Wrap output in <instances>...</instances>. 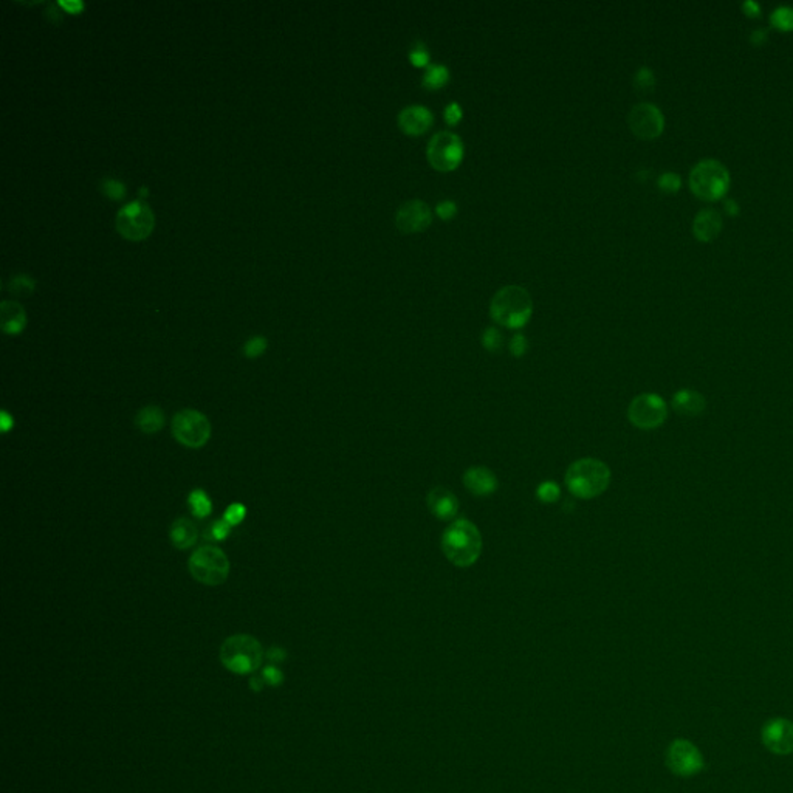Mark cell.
<instances>
[{"instance_id": "obj_33", "label": "cell", "mask_w": 793, "mask_h": 793, "mask_svg": "<svg viewBox=\"0 0 793 793\" xmlns=\"http://www.w3.org/2000/svg\"><path fill=\"white\" fill-rule=\"evenodd\" d=\"M245 515H247V508L243 507L242 503H231V506L227 508V511H225L223 519L227 521L228 524L232 527V526L240 524L243 518H245Z\"/></svg>"}, {"instance_id": "obj_3", "label": "cell", "mask_w": 793, "mask_h": 793, "mask_svg": "<svg viewBox=\"0 0 793 793\" xmlns=\"http://www.w3.org/2000/svg\"><path fill=\"white\" fill-rule=\"evenodd\" d=\"M610 484L609 466L598 459H580L566 471V486L575 498L593 499L603 494Z\"/></svg>"}, {"instance_id": "obj_37", "label": "cell", "mask_w": 793, "mask_h": 793, "mask_svg": "<svg viewBox=\"0 0 793 793\" xmlns=\"http://www.w3.org/2000/svg\"><path fill=\"white\" fill-rule=\"evenodd\" d=\"M436 211H437V215H439L440 219L449 220V219H453L454 215L457 214V205H456V202H453V200H444V202H440V203L437 205Z\"/></svg>"}, {"instance_id": "obj_32", "label": "cell", "mask_w": 793, "mask_h": 793, "mask_svg": "<svg viewBox=\"0 0 793 793\" xmlns=\"http://www.w3.org/2000/svg\"><path fill=\"white\" fill-rule=\"evenodd\" d=\"M267 349V339L264 337H255L245 342L243 346V354L248 358H257L265 352Z\"/></svg>"}, {"instance_id": "obj_20", "label": "cell", "mask_w": 793, "mask_h": 793, "mask_svg": "<svg viewBox=\"0 0 793 793\" xmlns=\"http://www.w3.org/2000/svg\"><path fill=\"white\" fill-rule=\"evenodd\" d=\"M170 543L178 551H186L191 548L198 538V530L194 522L188 518H178L174 521V524L170 526Z\"/></svg>"}, {"instance_id": "obj_46", "label": "cell", "mask_w": 793, "mask_h": 793, "mask_svg": "<svg viewBox=\"0 0 793 793\" xmlns=\"http://www.w3.org/2000/svg\"><path fill=\"white\" fill-rule=\"evenodd\" d=\"M264 679L262 677H251L250 679V687L253 688L255 691H260L264 688Z\"/></svg>"}, {"instance_id": "obj_21", "label": "cell", "mask_w": 793, "mask_h": 793, "mask_svg": "<svg viewBox=\"0 0 793 793\" xmlns=\"http://www.w3.org/2000/svg\"><path fill=\"white\" fill-rule=\"evenodd\" d=\"M0 322L5 333L16 335L25 327L26 317L21 304L14 301H2L0 304Z\"/></svg>"}, {"instance_id": "obj_2", "label": "cell", "mask_w": 793, "mask_h": 793, "mask_svg": "<svg viewBox=\"0 0 793 793\" xmlns=\"http://www.w3.org/2000/svg\"><path fill=\"white\" fill-rule=\"evenodd\" d=\"M533 313V302L530 293L521 285H506L499 288L490 302L491 318L508 329H521L530 321Z\"/></svg>"}, {"instance_id": "obj_40", "label": "cell", "mask_w": 793, "mask_h": 793, "mask_svg": "<svg viewBox=\"0 0 793 793\" xmlns=\"http://www.w3.org/2000/svg\"><path fill=\"white\" fill-rule=\"evenodd\" d=\"M59 5L62 8H66L68 13H78V11L83 10V6H84L81 0H61Z\"/></svg>"}, {"instance_id": "obj_13", "label": "cell", "mask_w": 793, "mask_h": 793, "mask_svg": "<svg viewBox=\"0 0 793 793\" xmlns=\"http://www.w3.org/2000/svg\"><path fill=\"white\" fill-rule=\"evenodd\" d=\"M432 223V211L429 205L419 198L404 202L400 205L395 214V225L401 232L412 234L426 230Z\"/></svg>"}, {"instance_id": "obj_4", "label": "cell", "mask_w": 793, "mask_h": 793, "mask_svg": "<svg viewBox=\"0 0 793 793\" xmlns=\"http://www.w3.org/2000/svg\"><path fill=\"white\" fill-rule=\"evenodd\" d=\"M264 659L262 646L255 637L247 634L231 635L220 648V662L231 672H255Z\"/></svg>"}, {"instance_id": "obj_23", "label": "cell", "mask_w": 793, "mask_h": 793, "mask_svg": "<svg viewBox=\"0 0 793 793\" xmlns=\"http://www.w3.org/2000/svg\"><path fill=\"white\" fill-rule=\"evenodd\" d=\"M449 81V70L444 64H429L425 75L421 78V84L428 90L441 88Z\"/></svg>"}, {"instance_id": "obj_26", "label": "cell", "mask_w": 793, "mask_h": 793, "mask_svg": "<svg viewBox=\"0 0 793 793\" xmlns=\"http://www.w3.org/2000/svg\"><path fill=\"white\" fill-rule=\"evenodd\" d=\"M655 86V75L650 67H642L634 75V87L638 93L651 92Z\"/></svg>"}, {"instance_id": "obj_16", "label": "cell", "mask_w": 793, "mask_h": 793, "mask_svg": "<svg viewBox=\"0 0 793 793\" xmlns=\"http://www.w3.org/2000/svg\"><path fill=\"white\" fill-rule=\"evenodd\" d=\"M428 508L440 521H451L459 511V499L454 493L444 486H436L426 496Z\"/></svg>"}, {"instance_id": "obj_41", "label": "cell", "mask_w": 793, "mask_h": 793, "mask_svg": "<svg viewBox=\"0 0 793 793\" xmlns=\"http://www.w3.org/2000/svg\"><path fill=\"white\" fill-rule=\"evenodd\" d=\"M767 38H769V36H767V30H764V29H756V30H753L752 34H750V41H752V44H754V45H762V44H765V41H767Z\"/></svg>"}, {"instance_id": "obj_5", "label": "cell", "mask_w": 793, "mask_h": 793, "mask_svg": "<svg viewBox=\"0 0 793 793\" xmlns=\"http://www.w3.org/2000/svg\"><path fill=\"white\" fill-rule=\"evenodd\" d=\"M690 188L702 200L724 197L730 188L728 169L717 160H700L690 173Z\"/></svg>"}, {"instance_id": "obj_45", "label": "cell", "mask_w": 793, "mask_h": 793, "mask_svg": "<svg viewBox=\"0 0 793 793\" xmlns=\"http://www.w3.org/2000/svg\"><path fill=\"white\" fill-rule=\"evenodd\" d=\"M47 13H48V16H50V21H53V22H59V21H62V14L56 10V6L50 5V6L47 8Z\"/></svg>"}, {"instance_id": "obj_15", "label": "cell", "mask_w": 793, "mask_h": 793, "mask_svg": "<svg viewBox=\"0 0 793 793\" xmlns=\"http://www.w3.org/2000/svg\"><path fill=\"white\" fill-rule=\"evenodd\" d=\"M396 121H399V128L406 135H421L434 123V115L425 106L412 104L400 111Z\"/></svg>"}, {"instance_id": "obj_43", "label": "cell", "mask_w": 793, "mask_h": 793, "mask_svg": "<svg viewBox=\"0 0 793 793\" xmlns=\"http://www.w3.org/2000/svg\"><path fill=\"white\" fill-rule=\"evenodd\" d=\"M267 657H268V660H272L275 663H281V662L285 660L287 653L284 650H281V648H272V650L267 653Z\"/></svg>"}, {"instance_id": "obj_9", "label": "cell", "mask_w": 793, "mask_h": 793, "mask_svg": "<svg viewBox=\"0 0 793 793\" xmlns=\"http://www.w3.org/2000/svg\"><path fill=\"white\" fill-rule=\"evenodd\" d=\"M668 417V406L657 394H640L629 403L628 419L638 429L651 431L660 428Z\"/></svg>"}, {"instance_id": "obj_35", "label": "cell", "mask_w": 793, "mask_h": 793, "mask_svg": "<svg viewBox=\"0 0 793 793\" xmlns=\"http://www.w3.org/2000/svg\"><path fill=\"white\" fill-rule=\"evenodd\" d=\"M462 115H464V113H462V107H461V104H459V103H449V104L445 107L444 116H445V121H446L449 126H454V124H457L459 121H461V120H462Z\"/></svg>"}, {"instance_id": "obj_18", "label": "cell", "mask_w": 793, "mask_h": 793, "mask_svg": "<svg viewBox=\"0 0 793 793\" xmlns=\"http://www.w3.org/2000/svg\"><path fill=\"white\" fill-rule=\"evenodd\" d=\"M722 230V215L713 208L700 210L692 220V232L699 240L710 242L719 236Z\"/></svg>"}, {"instance_id": "obj_34", "label": "cell", "mask_w": 793, "mask_h": 793, "mask_svg": "<svg viewBox=\"0 0 793 793\" xmlns=\"http://www.w3.org/2000/svg\"><path fill=\"white\" fill-rule=\"evenodd\" d=\"M101 189L106 195L112 198H121L126 194L124 185L115 178H104L101 182Z\"/></svg>"}, {"instance_id": "obj_10", "label": "cell", "mask_w": 793, "mask_h": 793, "mask_svg": "<svg viewBox=\"0 0 793 793\" xmlns=\"http://www.w3.org/2000/svg\"><path fill=\"white\" fill-rule=\"evenodd\" d=\"M115 225L126 239L141 240L154 228V214L144 202L133 200L118 211Z\"/></svg>"}, {"instance_id": "obj_36", "label": "cell", "mask_w": 793, "mask_h": 793, "mask_svg": "<svg viewBox=\"0 0 793 793\" xmlns=\"http://www.w3.org/2000/svg\"><path fill=\"white\" fill-rule=\"evenodd\" d=\"M231 533V526L225 519L215 521L211 527V536L215 541H225Z\"/></svg>"}, {"instance_id": "obj_1", "label": "cell", "mask_w": 793, "mask_h": 793, "mask_svg": "<svg viewBox=\"0 0 793 793\" xmlns=\"http://www.w3.org/2000/svg\"><path fill=\"white\" fill-rule=\"evenodd\" d=\"M440 546L449 563L456 567H470L481 556L482 536L471 521L462 518L453 521L445 528Z\"/></svg>"}, {"instance_id": "obj_47", "label": "cell", "mask_w": 793, "mask_h": 793, "mask_svg": "<svg viewBox=\"0 0 793 793\" xmlns=\"http://www.w3.org/2000/svg\"><path fill=\"white\" fill-rule=\"evenodd\" d=\"M13 428V419H10L6 412H2V431L6 432L8 429Z\"/></svg>"}, {"instance_id": "obj_44", "label": "cell", "mask_w": 793, "mask_h": 793, "mask_svg": "<svg viewBox=\"0 0 793 793\" xmlns=\"http://www.w3.org/2000/svg\"><path fill=\"white\" fill-rule=\"evenodd\" d=\"M724 210L730 215H736V214H739V210H741V208H739V203L735 200V198H727V200L724 202Z\"/></svg>"}, {"instance_id": "obj_19", "label": "cell", "mask_w": 793, "mask_h": 793, "mask_svg": "<svg viewBox=\"0 0 793 793\" xmlns=\"http://www.w3.org/2000/svg\"><path fill=\"white\" fill-rule=\"evenodd\" d=\"M672 409L685 417H697L707 409L705 396L692 389H680L672 395Z\"/></svg>"}, {"instance_id": "obj_42", "label": "cell", "mask_w": 793, "mask_h": 793, "mask_svg": "<svg viewBox=\"0 0 793 793\" xmlns=\"http://www.w3.org/2000/svg\"><path fill=\"white\" fill-rule=\"evenodd\" d=\"M742 10L749 16H758L761 13V6L758 2H754V0H745L742 4Z\"/></svg>"}, {"instance_id": "obj_39", "label": "cell", "mask_w": 793, "mask_h": 793, "mask_svg": "<svg viewBox=\"0 0 793 793\" xmlns=\"http://www.w3.org/2000/svg\"><path fill=\"white\" fill-rule=\"evenodd\" d=\"M262 679L265 680V683L268 685H273V687H277V685H281L284 680V674L281 670H277L276 666H267L262 672Z\"/></svg>"}, {"instance_id": "obj_14", "label": "cell", "mask_w": 793, "mask_h": 793, "mask_svg": "<svg viewBox=\"0 0 793 793\" xmlns=\"http://www.w3.org/2000/svg\"><path fill=\"white\" fill-rule=\"evenodd\" d=\"M762 744L774 754H790L793 752V722L777 717L762 727Z\"/></svg>"}, {"instance_id": "obj_12", "label": "cell", "mask_w": 793, "mask_h": 793, "mask_svg": "<svg viewBox=\"0 0 793 793\" xmlns=\"http://www.w3.org/2000/svg\"><path fill=\"white\" fill-rule=\"evenodd\" d=\"M628 124L635 137L642 140H653L663 132L665 116L655 104L638 103L630 109Z\"/></svg>"}, {"instance_id": "obj_24", "label": "cell", "mask_w": 793, "mask_h": 793, "mask_svg": "<svg viewBox=\"0 0 793 793\" xmlns=\"http://www.w3.org/2000/svg\"><path fill=\"white\" fill-rule=\"evenodd\" d=\"M189 507L193 510V515L195 518H206L213 511V506H211V499L206 496V493L203 490H194L191 494H189Z\"/></svg>"}, {"instance_id": "obj_6", "label": "cell", "mask_w": 793, "mask_h": 793, "mask_svg": "<svg viewBox=\"0 0 793 793\" xmlns=\"http://www.w3.org/2000/svg\"><path fill=\"white\" fill-rule=\"evenodd\" d=\"M189 572L205 585H220L228 580L230 560L219 547L203 546L189 558Z\"/></svg>"}, {"instance_id": "obj_27", "label": "cell", "mask_w": 793, "mask_h": 793, "mask_svg": "<svg viewBox=\"0 0 793 793\" xmlns=\"http://www.w3.org/2000/svg\"><path fill=\"white\" fill-rule=\"evenodd\" d=\"M560 496H561L560 485L553 481L543 482L536 490V498L544 503H553L560 499Z\"/></svg>"}, {"instance_id": "obj_28", "label": "cell", "mask_w": 793, "mask_h": 793, "mask_svg": "<svg viewBox=\"0 0 793 793\" xmlns=\"http://www.w3.org/2000/svg\"><path fill=\"white\" fill-rule=\"evenodd\" d=\"M429 50L423 41H416L412 44L409 50V61L417 67H428L429 66Z\"/></svg>"}, {"instance_id": "obj_31", "label": "cell", "mask_w": 793, "mask_h": 793, "mask_svg": "<svg viewBox=\"0 0 793 793\" xmlns=\"http://www.w3.org/2000/svg\"><path fill=\"white\" fill-rule=\"evenodd\" d=\"M657 185H659V188L665 193H675L680 189L682 180H680L679 174L666 170V173L660 174L659 178H657Z\"/></svg>"}, {"instance_id": "obj_7", "label": "cell", "mask_w": 793, "mask_h": 793, "mask_svg": "<svg viewBox=\"0 0 793 793\" xmlns=\"http://www.w3.org/2000/svg\"><path fill=\"white\" fill-rule=\"evenodd\" d=\"M173 436L183 446L202 448L211 437V423L200 411L183 409L173 419Z\"/></svg>"}, {"instance_id": "obj_38", "label": "cell", "mask_w": 793, "mask_h": 793, "mask_svg": "<svg viewBox=\"0 0 793 793\" xmlns=\"http://www.w3.org/2000/svg\"><path fill=\"white\" fill-rule=\"evenodd\" d=\"M527 350V339L522 333H516L515 337L510 339V354L513 357H522Z\"/></svg>"}, {"instance_id": "obj_11", "label": "cell", "mask_w": 793, "mask_h": 793, "mask_svg": "<svg viewBox=\"0 0 793 793\" xmlns=\"http://www.w3.org/2000/svg\"><path fill=\"white\" fill-rule=\"evenodd\" d=\"M666 765L677 777L688 778L702 772L705 761L700 750L692 742L687 739H677L666 752Z\"/></svg>"}, {"instance_id": "obj_30", "label": "cell", "mask_w": 793, "mask_h": 793, "mask_svg": "<svg viewBox=\"0 0 793 793\" xmlns=\"http://www.w3.org/2000/svg\"><path fill=\"white\" fill-rule=\"evenodd\" d=\"M482 346L488 352H498L502 346V335L498 329L486 327L482 333Z\"/></svg>"}, {"instance_id": "obj_8", "label": "cell", "mask_w": 793, "mask_h": 793, "mask_svg": "<svg viewBox=\"0 0 793 793\" xmlns=\"http://www.w3.org/2000/svg\"><path fill=\"white\" fill-rule=\"evenodd\" d=\"M426 157L432 168L441 173H449L461 165L464 158V143L454 132H437L428 143Z\"/></svg>"}, {"instance_id": "obj_17", "label": "cell", "mask_w": 793, "mask_h": 793, "mask_svg": "<svg viewBox=\"0 0 793 793\" xmlns=\"http://www.w3.org/2000/svg\"><path fill=\"white\" fill-rule=\"evenodd\" d=\"M464 485L471 494L485 498V496L496 493L499 482H498V477H496V474L491 470H488V468L471 466L464 473Z\"/></svg>"}, {"instance_id": "obj_22", "label": "cell", "mask_w": 793, "mask_h": 793, "mask_svg": "<svg viewBox=\"0 0 793 793\" xmlns=\"http://www.w3.org/2000/svg\"><path fill=\"white\" fill-rule=\"evenodd\" d=\"M135 425L144 434H155V432L165 428V412L158 406H144L135 419Z\"/></svg>"}, {"instance_id": "obj_25", "label": "cell", "mask_w": 793, "mask_h": 793, "mask_svg": "<svg viewBox=\"0 0 793 793\" xmlns=\"http://www.w3.org/2000/svg\"><path fill=\"white\" fill-rule=\"evenodd\" d=\"M770 22L774 29L782 31H792L793 30V8L789 5H782L774 8L770 14Z\"/></svg>"}, {"instance_id": "obj_29", "label": "cell", "mask_w": 793, "mask_h": 793, "mask_svg": "<svg viewBox=\"0 0 793 793\" xmlns=\"http://www.w3.org/2000/svg\"><path fill=\"white\" fill-rule=\"evenodd\" d=\"M34 288V281L30 276H25V275H19V276H14L10 285H8V290L13 295L17 296H25V295H30Z\"/></svg>"}]
</instances>
